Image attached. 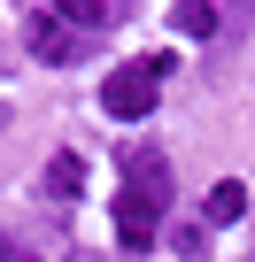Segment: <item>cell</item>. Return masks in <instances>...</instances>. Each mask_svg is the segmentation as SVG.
<instances>
[{
    "label": "cell",
    "mask_w": 255,
    "mask_h": 262,
    "mask_svg": "<svg viewBox=\"0 0 255 262\" xmlns=\"http://www.w3.org/2000/svg\"><path fill=\"white\" fill-rule=\"evenodd\" d=\"M170 24H178L186 39H217V8H209V0H178V8H170Z\"/></svg>",
    "instance_id": "cell-6"
},
{
    "label": "cell",
    "mask_w": 255,
    "mask_h": 262,
    "mask_svg": "<svg viewBox=\"0 0 255 262\" xmlns=\"http://www.w3.org/2000/svg\"><path fill=\"white\" fill-rule=\"evenodd\" d=\"M47 185H54L62 201H77V193H85V162H77V155H54V170H47Z\"/></svg>",
    "instance_id": "cell-7"
},
{
    "label": "cell",
    "mask_w": 255,
    "mask_h": 262,
    "mask_svg": "<svg viewBox=\"0 0 255 262\" xmlns=\"http://www.w3.org/2000/svg\"><path fill=\"white\" fill-rule=\"evenodd\" d=\"M0 262H39V254H24V247L8 239V231H0Z\"/></svg>",
    "instance_id": "cell-9"
},
{
    "label": "cell",
    "mask_w": 255,
    "mask_h": 262,
    "mask_svg": "<svg viewBox=\"0 0 255 262\" xmlns=\"http://www.w3.org/2000/svg\"><path fill=\"white\" fill-rule=\"evenodd\" d=\"M247 208H255V201H247V185H240V178H217V185H209V201H201V216H209V224H240Z\"/></svg>",
    "instance_id": "cell-5"
},
{
    "label": "cell",
    "mask_w": 255,
    "mask_h": 262,
    "mask_svg": "<svg viewBox=\"0 0 255 262\" xmlns=\"http://www.w3.org/2000/svg\"><path fill=\"white\" fill-rule=\"evenodd\" d=\"M77 47H85V39H77V31L54 16V8L31 24V54H39V62H77Z\"/></svg>",
    "instance_id": "cell-4"
},
{
    "label": "cell",
    "mask_w": 255,
    "mask_h": 262,
    "mask_svg": "<svg viewBox=\"0 0 255 262\" xmlns=\"http://www.w3.org/2000/svg\"><path fill=\"white\" fill-rule=\"evenodd\" d=\"M116 239L132 247V254H147V247L163 239V208H155L147 193H132V185L116 193Z\"/></svg>",
    "instance_id": "cell-2"
},
{
    "label": "cell",
    "mask_w": 255,
    "mask_h": 262,
    "mask_svg": "<svg viewBox=\"0 0 255 262\" xmlns=\"http://www.w3.org/2000/svg\"><path fill=\"white\" fill-rule=\"evenodd\" d=\"M170 77V54H147V62H124V70H108V85H101V108L116 116V123H140V116H155V85Z\"/></svg>",
    "instance_id": "cell-1"
},
{
    "label": "cell",
    "mask_w": 255,
    "mask_h": 262,
    "mask_svg": "<svg viewBox=\"0 0 255 262\" xmlns=\"http://www.w3.org/2000/svg\"><path fill=\"white\" fill-rule=\"evenodd\" d=\"M54 16H62L70 31H93V24L108 16V0H54Z\"/></svg>",
    "instance_id": "cell-8"
},
{
    "label": "cell",
    "mask_w": 255,
    "mask_h": 262,
    "mask_svg": "<svg viewBox=\"0 0 255 262\" xmlns=\"http://www.w3.org/2000/svg\"><path fill=\"white\" fill-rule=\"evenodd\" d=\"M124 178H132V193H147L155 208H170V162H163V147H132L124 155Z\"/></svg>",
    "instance_id": "cell-3"
}]
</instances>
